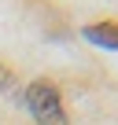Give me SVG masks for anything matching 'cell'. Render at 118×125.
Instances as JSON below:
<instances>
[{"instance_id": "1", "label": "cell", "mask_w": 118, "mask_h": 125, "mask_svg": "<svg viewBox=\"0 0 118 125\" xmlns=\"http://www.w3.org/2000/svg\"><path fill=\"white\" fill-rule=\"evenodd\" d=\"M26 103H30V110L41 125H67V110L59 103V92H55L52 81H33L26 88Z\"/></svg>"}, {"instance_id": "2", "label": "cell", "mask_w": 118, "mask_h": 125, "mask_svg": "<svg viewBox=\"0 0 118 125\" xmlns=\"http://www.w3.org/2000/svg\"><path fill=\"white\" fill-rule=\"evenodd\" d=\"M85 41L114 52L118 48V22H92V26H85Z\"/></svg>"}, {"instance_id": "3", "label": "cell", "mask_w": 118, "mask_h": 125, "mask_svg": "<svg viewBox=\"0 0 118 125\" xmlns=\"http://www.w3.org/2000/svg\"><path fill=\"white\" fill-rule=\"evenodd\" d=\"M0 85H8V88H11V85H15V81H11V74H8V70H0Z\"/></svg>"}]
</instances>
